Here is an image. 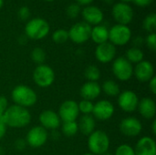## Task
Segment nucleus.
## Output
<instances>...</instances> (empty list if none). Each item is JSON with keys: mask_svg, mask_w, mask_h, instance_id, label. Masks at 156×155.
<instances>
[{"mask_svg": "<svg viewBox=\"0 0 156 155\" xmlns=\"http://www.w3.org/2000/svg\"><path fill=\"white\" fill-rule=\"evenodd\" d=\"M4 120L6 126L11 128H23L31 122V114L27 108L12 105L4 113Z\"/></svg>", "mask_w": 156, "mask_h": 155, "instance_id": "nucleus-1", "label": "nucleus"}, {"mask_svg": "<svg viewBox=\"0 0 156 155\" xmlns=\"http://www.w3.org/2000/svg\"><path fill=\"white\" fill-rule=\"evenodd\" d=\"M49 30V24L42 17H34L28 20L25 26L26 37L33 40L43 39L48 36Z\"/></svg>", "mask_w": 156, "mask_h": 155, "instance_id": "nucleus-2", "label": "nucleus"}, {"mask_svg": "<svg viewBox=\"0 0 156 155\" xmlns=\"http://www.w3.org/2000/svg\"><path fill=\"white\" fill-rule=\"evenodd\" d=\"M11 96L16 105L24 108L35 105L37 100V96L36 92L31 88L26 85L16 86L12 90Z\"/></svg>", "mask_w": 156, "mask_h": 155, "instance_id": "nucleus-3", "label": "nucleus"}, {"mask_svg": "<svg viewBox=\"0 0 156 155\" xmlns=\"http://www.w3.org/2000/svg\"><path fill=\"white\" fill-rule=\"evenodd\" d=\"M110 147V139L107 133L103 131H94L88 139V148L90 153L101 155L108 152Z\"/></svg>", "mask_w": 156, "mask_h": 155, "instance_id": "nucleus-4", "label": "nucleus"}, {"mask_svg": "<svg viewBox=\"0 0 156 155\" xmlns=\"http://www.w3.org/2000/svg\"><path fill=\"white\" fill-rule=\"evenodd\" d=\"M132 37V31L128 26L116 24L109 29V40L114 46H124Z\"/></svg>", "mask_w": 156, "mask_h": 155, "instance_id": "nucleus-5", "label": "nucleus"}, {"mask_svg": "<svg viewBox=\"0 0 156 155\" xmlns=\"http://www.w3.org/2000/svg\"><path fill=\"white\" fill-rule=\"evenodd\" d=\"M69 32V38L75 44H83L90 38L91 26L84 21L74 24Z\"/></svg>", "mask_w": 156, "mask_h": 155, "instance_id": "nucleus-6", "label": "nucleus"}, {"mask_svg": "<svg viewBox=\"0 0 156 155\" xmlns=\"http://www.w3.org/2000/svg\"><path fill=\"white\" fill-rule=\"evenodd\" d=\"M33 79L38 87L48 88L55 80V72L48 65H38L33 72Z\"/></svg>", "mask_w": 156, "mask_h": 155, "instance_id": "nucleus-7", "label": "nucleus"}, {"mask_svg": "<svg viewBox=\"0 0 156 155\" xmlns=\"http://www.w3.org/2000/svg\"><path fill=\"white\" fill-rule=\"evenodd\" d=\"M112 15L118 24L127 26L133 21L134 13L133 7L129 4L119 2L113 5L112 9Z\"/></svg>", "mask_w": 156, "mask_h": 155, "instance_id": "nucleus-8", "label": "nucleus"}, {"mask_svg": "<svg viewBox=\"0 0 156 155\" xmlns=\"http://www.w3.org/2000/svg\"><path fill=\"white\" fill-rule=\"evenodd\" d=\"M112 72L119 80L127 81L133 75V67L124 57H119L112 63Z\"/></svg>", "mask_w": 156, "mask_h": 155, "instance_id": "nucleus-9", "label": "nucleus"}, {"mask_svg": "<svg viewBox=\"0 0 156 155\" xmlns=\"http://www.w3.org/2000/svg\"><path fill=\"white\" fill-rule=\"evenodd\" d=\"M48 140V132L42 126H36L30 129L27 135V142L32 148L43 146Z\"/></svg>", "mask_w": 156, "mask_h": 155, "instance_id": "nucleus-10", "label": "nucleus"}, {"mask_svg": "<svg viewBox=\"0 0 156 155\" xmlns=\"http://www.w3.org/2000/svg\"><path fill=\"white\" fill-rule=\"evenodd\" d=\"M80 114L78 103L74 100H65L59 107L58 116L59 119L65 122H75Z\"/></svg>", "mask_w": 156, "mask_h": 155, "instance_id": "nucleus-11", "label": "nucleus"}, {"mask_svg": "<svg viewBox=\"0 0 156 155\" xmlns=\"http://www.w3.org/2000/svg\"><path fill=\"white\" fill-rule=\"evenodd\" d=\"M80 14L84 19V22H86L90 26L101 25L104 18L102 10L100 7L91 5L84 6L83 9H81Z\"/></svg>", "mask_w": 156, "mask_h": 155, "instance_id": "nucleus-12", "label": "nucleus"}, {"mask_svg": "<svg viewBox=\"0 0 156 155\" xmlns=\"http://www.w3.org/2000/svg\"><path fill=\"white\" fill-rule=\"evenodd\" d=\"M139 103L138 96L132 90H125L119 94L118 104L120 108L126 112H133L137 109Z\"/></svg>", "mask_w": 156, "mask_h": 155, "instance_id": "nucleus-13", "label": "nucleus"}, {"mask_svg": "<svg viewBox=\"0 0 156 155\" xmlns=\"http://www.w3.org/2000/svg\"><path fill=\"white\" fill-rule=\"evenodd\" d=\"M113 113H114V106L111 101L107 100H100L97 103H95L93 106L92 114L96 119L100 121H107L111 119Z\"/></svg>", "mask_w": 156, "mask_h": 155, "instance_id": "nucleus-14", "label": "nucleus"}, {"mask_svg": "<svg viewBox=\"0 0 156 155\" xmlns=\"http://www.w3.org/2000/svg\"><path fill=\"white\" fill-rule=\"evenodd\" d=\"M143 126L141 122L133 117L123 119L120 123V130L122 133L128 137H135L142 132Z\"/></svg>", "mask_w": 156, "mask_h": 155, "instance_id": "nucleus-15", "label": "nucleus"}, {"mask_svg": "<svg viewBox=\"0 0 156 155\" xmlns=\"http://www.w3.org/2000/svg\"><path fill=\"white\" fill-rule=\"evenodd\" d=\"M116 55V48L111 42L100 44L95 49V58L101 63H109L112 61Z\"/></svg>", "mask_w": 156, "mask_h": 155, "instance_id": "nucleus-16", "label": "nucleus"}, {"mask_svg": "<svg viewBox=\"0 0 156 155\" xmlns=\"http://www.w3.org/2000/svg\"><path fill=\"white\" fill-rule=\"evenodd\" d=\"M133 71L136 79L140 82H147L154 76V65L147 60H143L136 64Z\"/></svg>", "mask_w": 156, "mask_h": 155, "instance_id": "nucleus-17", "label": "nucleus"}, {"mask_svg": "<svg viewBox=\"0 0 156 155\" xmlns=\"http://www.w3.org/2000/svg\"><path fill=\"white\" fill-rule=\"evenodd\" d=\"M133 150L135 155H156L155 141L149 136H144L138 141Z\"/></svg>", "mask_w": 156, "mask_h": 155, "instance_id": "nucleus-18", "label": "nucleus"}, {"mask_svg": "<svg viewBox=\"0 0 156 155\" xmlns=\"http://www.w3.org/2000/svg\"><path fill=\"white\" fill-rule=\"evenodd\" d=\"M39 122L46 130H56L60 125L59 116L51 110L43 111L39 115Z\"/></svg>", "mask_w": 156, "mask_h": 155, "instance_id": "nucleus-19", "label": "nucleus"}, {"mask_svg": "<svg viewBox=\"0 0 156 155\" xmlns=\"http://www.w3.org/2000/svg\"><path fill=\"white\" fill-rule=\"evenodd\" d=\"M101 92V86L98 84V82H94V81H88L84 83L80 90V94L83 98V100H90V101L98 98Z\"/></svg>", "mask_w": 156, "mask_h": 155, "instance_id": "nucleus-20", "label": "nucleus"}, {"mask_svg": "<svg viewBox=\"0 0 156 155\" xmlns=\"http://www.w3.org/2000/svg\"><path fill=\"white\" fill-rule=\"evenodd\" d=\"M137 108L140 114L145 119H153L155 116V102L151 98H144L139 100Z\"/></svg>", "mask_w": 156, "mask_h": 155, "instance_id": "nucleus-21", "label": "nucleus"}, {"mask_svg": "<svg viewBox=\"0 0 156 155\" xmlns=\"http://www.w3.org/2000/svg\"><path fill=\"white\" fill-rule=\"evenodd\" d=\"M90 38L98 45L105 43L109 40V29L103 25H97L91 27Z\"/></svg>", "mask_w": 156, "mask_h": 155, "instance_id": "nucleus-22", "label": "nucleus"}, {"mask_svg": "<svg viewBox=\"0 0 156 155\" xmlns=\"http://www.w3.org/2000/svg\"><path fill=\"white\" fill-rule=\"evenodd\" d=\"M95 125V120L91 115H83L78 123L79 131L86 136L90 135L94 132Z\"/></svg>", "mask_w": 156, "mask_h": 155, "instance_id": "nucleus-23", "label": "nucleus"}, {"mask_svg": "<svg viewBox=\"0 0 156 155\" xmlns=\"http://www.w3.org/2000/svg\"><path fill=\"white\" fill-rule=\"evenodd\" d=\"M144 54L143 52V50L140 48H131L126 51V57L125 58L131 62V63H135L138 64L139 62L144 60Z\"/></svg>", "mask_w": 156, "mask_h": 155, "instance_id": "nucleus-24", "label": "nucleus"}, {"mask_svg": "<svg viewBox=\"0 0 156 155\" xmlns=\"http://www.w3.org/2000/svg\"><path fill=\"white\" fill-rule=\"evenodd\" d=\"M101 88V90H103V92L108 96L115 97L120 94V87L113 80H111V79L106 80Z\"/></svg>", "mask_w": 156, "mask_h": 155, "instance_id": "nucleus-25", "label": "nucleus"}, {"mask_svg": "<svg viewBox=\"0 0 156 155\" xmlns=\"http://www.w3.org/2000/svg\"><path fill=\"white\" fill-rule=\"evenodd\" d=\"M84 75H85V78L89 81L97 82V80L100 79V78H101V71L97 66L90 65L86 68V69L84 71Z\"/></svg>", "mask_w": 156, "mask_h": 155, "instance_id": "nucleus-26", "label": "nucleus"}, {"mask_svg": "<svg viewBox=\"0 0 156 155\" xmlns=\"http://www.w3.org/2000/svg\"><path fill=\"white\" fill-rule=\"evenodd\" d=\"M143 27L150 34L154 33L156 29V15L154 13H151L145 16L143 22Z\"/></svg>", "mask_w": 156, "mask_h": 155, "instance_id": "nucleus-27", "label": "nucleus"}, {"mask_svg": "<svg viewBox=\"0 0 156 155\" xmlns=\"http://www.w3.org/2000/svg\"><path fill=\"white\" fill-rule=\"evenodd\" d=\"M79 132L78 122H65L62 125V132L68 137H71L77 134Z\"/></svg>", "mask_w": 156, "mask_h": 155, "instance_id": "nucleus-28", "label": "nucleus"}, {"mask_svg": "<svg viewBox=\"0 0 156 155\" xmlns=\"http://www.w3.org/2000/svg\"><path fill=\"white\" fill-rule=\"evenodd\" d=\"M30 56H31L32 60H33L35 63L38 64V65H42V64L45 62L46 57H47L45 50H44L43 48H35L31 51Z\"/></svg>", "mask_w": 156, "mask_h": 155, "instance_id": "nucleus-29", "label": "nucleus"}, {"mask_svg": "<svg viewBox=\"0 0 156 155\" xmlns=\"http://www.w3.org/2000/svg\"><path fill=\"white\" fill-rule=\"evenodd\" d=\"M69 39V32L66 29L60 28L54 31L52 34V40L57 44H63Z\"/></svg>", "mask_w": 156, "mask_h": 155, "instance_id": "nucleus-30", "label": "nucleus"}, {"mask_svg": "<svg viewBox=\"0 0 156 155\" xmlns=\"http://www.w3.org/2000/svg\"><path fill=\"white\" fill-rule=\"evenodd\" d=\"M81 12V6L75 3H71L69 4L67 8H66V15L67 16H69V18H76L79 16V15Z\"/></svg>", "mask_w": 156, "mask_h": 155, "instance_id": "nucleus-31", "label": "nucleus"}, {"mask_svg": "<svg viewBox=\"0 0 156 155\" xmlns=\"http://www.w3.org/2000/svg\"><path fill=\"white\" fill-rule=\"evenodd\" d=\"M93 106L94 104L90 100H82L80 103H78L80 112H82L84 115H90L93 111Z\"/></svg>", "mask_w": 156, "mask_h": 155, "instance_id": "nucleus-32", "label": "nucleus"}, {"mask_svg": "<svg viewBox=\"0 0 156 155\" xmlns=\"http://www.w3.org/2000/svg\"><path fill=\"white\" fill-rule=\"evenodd\" d=\"M115 155H135V153L133 147L128 144H122L116 149Z\"/></svg>", "mask_w": 156, "mask_h": 155, "instance_id": "nucleus-33", "label": "nucleus"}, {"mask_svg": "<svg viewBox=\"0 0 156 155\" xmlns=\"http://www.w3.org/2000/svg\"><path fill=\"white\" fill-rule=\"evenodd\" d=\"M144 42L146 43L147 47L153 50V51H155L156 50V34L155 33H151L149 34L146 38L144 39Z\"/></svg>", "mask_w": 156, "mask_h": 155, "instance_id": "nucleus-34", "label": "nucleus"}, {"mask_svg": "<svg viewBox=\"0 0 156 155\" xmlns=\"http://www.w3.org/2000/svg\"><path fill=\"white\" fill-rule=\"evenodd\" d=\"M17 16L18 17L22 20V21H26L29 18L30 16V10L27 6L24 5V6H21L18 11H17Z\"/></svg>", "mask_w": 156, "mask_h": 155, "instance_id": "nucleus-35", "label": "nucleus"}, {"mask_svg": "<svg viewBox=\"0 0 156 155\" xmlns=\"http://www.w3.org/2000/svg\"><path fill=\"white\" fill-rule=\"evenodd\" d=\"M8 108V102L5 97L0 96V116H3L6 109Z\"/></svg>", "mask_w": 156, "mask_h": 155, "instance_id": "nucleus-36", "label": "nucleus"}, {"mask_svg": "<svg viewBox=\"0 0 156 155\" xmlns=\"http://www.w3.org/2000/svg\"><path fill=\"white\" fill-rule=\"evenodd\" d=\"M154 0H133V2L140 7H146L153 3Z\"/></svg>", "mask_w": 156, "mask_h": 155, "instance_id": "nucleus-37", "label": "nucleus"}, {"mask_svg": "<svg viewBox=\"0 0 156 155\" xmlns=\"http://www.w3.org/2000/svg\"><path fill=\"white\" fill-rule=\"evenodd\" d=\"M149 89L152 91L153 94H156V77L154 76L149 80Z\"/></svg>", "mask_w": 156, "mask_h": 155, "instance_id": "nucleus-38", "label": "nucleus"}, {"mask_svg": "<svg viewBox=\"0 0 156 155\" xmlns=\"http://www.w3.org/2000/svg\"><path fill=\"white\" fill-rule=\"evenodd\" d=\"M5 132H6V125L5 123L0 122V140L4 138V136L5 135Z\"/></svg>", "mask_w": 156, "mask_h": 155, "instance_id": "nucleus-39", "label": "nucleus"}, {"mask_svg": "<svg viewBox=\"0 0 156 155\" xmlns=\"http://www.w3.org/2000/svg\"><path fill=\"white\" fill-rule=\"evenodd\" d=\"M75 1L80 5H84V6L89 5H90L93 2V0H75Z\"/></svg>", "mask_w": 156, "mask_h": 155, "instance_id": "nucleus-40", "label": "nucleus"}, {"mask_svg": "<svg viewBox=\"0 0 156 155\" xmlns=\"http://www.w3.org/2000/svg\"><path fill=\"white\" fill-rule=\"evenodd\" d=\"M144 40L141 37H135V38H134V40H133V44L136 46L135 48H139V47L144 43Z\"/></svg>", "mask_w": 156, "mask_h": 155, "instance_id": "nucleus-41", "label": "nucleus"}, {"mask_svg": "<svg viewBox=\"0 0 156 155\" xmlns=\"http://www.w3.org/2000/svg\"><path fill=\"white\" fill-rule=\"evenodd\" d=\"M152 128H153V133L155 135L156 134V121L154 120L153 122V124H152Z\"/></svg>", "mask_w": 156, "mask_h": 155, "instance_id": "nucleus-42", "label": "nucleus"}, {"mask_svg": "<svg viewBox=\"0 0 156 155\" xmlns=\"http://www.w3.org/2000/svg\"><path fill=\"white\" fill-rule=\"evenodd\" d=\"M102 2H104V3H106V4H108V5H110V4H112L114 0H101Z\"/></svg>", "mask_w": 156, "mask_h": 155, "instance_id": "nucleus-43", "label": "nucleus"}, {"mask_svg": "<svg viewBox=\"0 0 156 155\" xmlns=\"http://www.w3.org/2000/svg\"><path fill=\"white\" fill-rule=\"evenodd\" d=\"M121 2H123V3H130V2H133V0H121Z\"/></svg>", "mask_w": 156, "mask_h": 155, "instance_id": "nucleus-44", "label": "nucleus"}, {"mask_svg": "<svg viewBox=\"0 0 156 155\" xmlns=\"http://www.w3.org/2000/svg\"><path fill=\"white\" fill-rule=\"evenodd\" d=\"M3 5H4V0H0V9L2 8Z\"/></svg>", "mask_w": 156, "mask_h": 155, "instance_id": "nucleus-45", "label": "nucleus"}, {"mask_svg": "<svg viewBox=\"0 0 156 155\" xmlns=\"http://www.w3.org/2000/svg\"><path fill=\"white\" fill-rule=\"evenodd\" d=\"M101 155H112V153H108V152H107V153H103V154H101Z\"/></svg>", "mask_w": 156, "mask_h": 155, "instance_id": "nucleus-46", "label": "nucleus"}, {"mask_svg": "<svg viewBox=\"0 0 156 155\" xmlns=\"http://www.w3.org/2000/svg\"><path fill=\"white\" fill-rule=\"evenodd\" d=\"M83 155H94V154H92V153H84Z\"/></svg>", "mask_w": 156, "mask_h": 155, "instance_id": "nucleus-47", "label": "nucleus"}, {"mask_svg": "<svg viewBox=\"0 0 156 155\" xmlns=\"http://www.w3.org/2000/svg\"><path fill=\"white\" fill-rule=\"evenodd\" d=\"M44 1H46V2H52V1H54V0H44Z\"/></svg>", "mask_w": 156, "mask_h": 155, "instance_id": "nucleus-48", "label": "nucleus"}]
</instances>
